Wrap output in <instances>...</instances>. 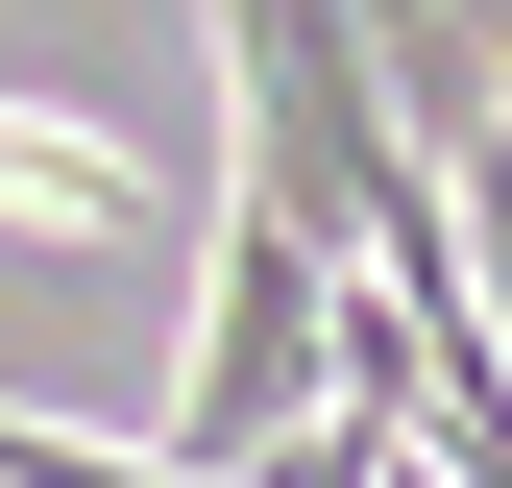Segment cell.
Instances as JSON below:
<instances>
[{
	"label": "cell",
	"mask_w": 512,
	"mask_h": 488,
	"mask_svg": "<svg viewBox=\"0 0 512 488\" xmlns=\"http://www.w3.org/2000/svg\"><path fill=\"white\" fill-rule=\"evenodd\" d=\"M342 293H366V244H317V220H269V196H220L196 391H171V464H196V488H244V464L317 415V366H342Z\"/></svg>",
	"instance_id": "6da1fadb"
}]
</instances>
